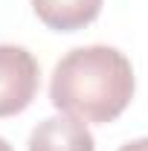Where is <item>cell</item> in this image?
Wrapping results in <instances>:
<instances>
[{"label":"cell","instance_id":"6da1fadb","mask_svg":"<svg viewBox=\"0 0 148 151\" xmlns=\"http://www.w3.org/2000/svg\"><path fill=\"white\" fill-rule=\"evenodd\" d=\"M134 99V67L116 47H75L50 78V102L81 122L108 125Z\"/></svg>","mask_w":148,"mask_h":151},{"label":"cell","instance_id":"7a4b0ae2","mask_svg":"<svg viewBox=\"0 0 148 151\" xmlns=\"http://www.w3.org/2000/svg\"><path fill=\"white\" fill-rule=\"evenodd\" d=\"M38 61L29 50L0 44V119L15 116L32 105L38 93Z\"/></svg>","mask_w":148,"mask_h":151},{"label":"cell","instance_id":"3957f363","mask_svg":"<svg viewBox=\"0 0 148 151\" xmlns=\"http://www.w3.org/2000/svg\"><path fill=\"white\" fill-rule=\"evenodd\" d=\"M29 151H96V139L87 131V122L61 113L32 128Z\"/></svg>","mask_w":148,"mask_h":151},{"label":"cell","instance_id":"277c9868","mask_svg":"<svg viewBox=\"0 0 148 151\" xmlns=\"http://www.w3.org/2000/svg\"><path fill=\"white\" fill-rule=\"evenodd\" d=\"M105 0H32V12L47 29L78 32L99 18Z\"/></svg>","mask_w":148,"mask_h":151},{"label":"cell","instance_id":"5b68a950","mask_svg":"<svg viewBox=\"0 0 148 151\" xmlns=\"http://www.w3.org/2000/svg\"><path fill=\"white\" fill-rule=\"evenodd\" d=\"M119 151H148V137H142V139H134V142H125Z\"/></svg>","mask_w":148,"mask_h":151},{"label":"cell","instance_id":"8992f818","mask_svg":"<svg viewBox=\"0 0 148 151\" xmlns=\"http://www.w3.org/2000/svg\"><path fill=\"white\" fill-rule=\"evenodd\" d=\"M0 151H15V148H12V145H9V142H6V139L0 137Z\"/></svg>","mask_w":148,"mask_h":151}]
</instances>
